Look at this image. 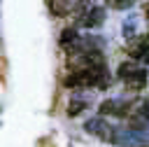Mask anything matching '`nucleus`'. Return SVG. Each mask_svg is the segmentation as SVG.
<instances>
[{
    "mask_svg": "<svg viewBox=\"0 0 149 147\" xmlns=\"http://www.w3.org/2000/svg\"><path fill=\"white\" fill-rule=\"evenodd\" d=\"M116 75H119V79L126 84L128 91H142L144 84H147V68H144L142 63H137V61H126V63H121L119 70H116Z\"/></svg>",
    "mask_w": 149,
    "mask_h": 147,
    "instance_id": "f257e3e1",
    "label": "nucleus"
},
{
    "mask_svg": "<svg viewBox=\"0 0 149 147\" xmlns=\"http://www.w3.org/2000/svg\"><path fill=\"white\" fill-rule=\"evenodd\" d=\"M128 128L130 131H144L147 124H149V103L147 100H135L130 103V110H128Z\"/></svg>",
    "mask_w": 149,
    "mask_h": 147,
    "instance_id": "f03ea898",
    "label": "nucleus"
},
{
    "mask_svg": "<svg viewBox=\"0 0 149 147\" xmlns=\"http://www.w3.org/2000/svg\"><path fill=\"white\" fill-rule=\"evenodd\" d=\"M86 0H49V9L54 16L58 19H65V16H79L84 9H86Z\"/></svg>",
    "mask_w": 149,
    "mask_h": 147,
    "instance_id": "7ed1b4c3",
    "label": "nucleus"
},
{
    "mask_svg": "<svg viewBox=\"0 0 149 147\" xmlns=\"http://www.w3.org/2000/svg\"><path fill=\"white\" fill-rule=\"evenodd\" d=\"M84 128H86V133H91V135H95V138H100V140H107V142H114V140H116V131H114V126H112L105 117H93V119H88V121L84 124Z\"/></svg>",
    "mask_w": 149,
    "mask_h": 147,
    "instance_id": "20e7f679",
    "label": "nucleus"
},
{
    "mask_svg": "<svg viewBox=\"0 0 149 147\" xmlns=\"http://www.w3.org/2000/svg\"><path fill=\"white\" fill-rule=\"evenodd\" d=\"M126 51L137 63H149V35H135L126 42Z\"/></svg>",
    "mask_w": 149,
    "mask_h": 147,
    "instance_id": "39448f33",
    "label": "nucleus"
},
{
    "mask_svg": "<svg viewBox=\"0 0 149 147\" xmlns=\"http://www.w3.org/2000/svg\"><path fill=\"white\" fill-rule=\"evenodd\" d=\"M105 21V9L98 5H86V9L77 16V26L81 28H98Z\"/></svg>",
    "mask_w": 149,
    "mask_h": 147,
    "instance_id": "423d86ee",
    "label": "nucleus"
},
{
    "mask_svg": "<svg viewBox=\"0 0 149 147\" xmlns=\"http://www.w3.org/2000/svg\"><path fill=\"white\" fill-rule=\"evenodd\" d=\"M128 110H130V103H126V100L112 98V100L100 103V117H121V119H126Z\"/></svg>",
    "mask_w": 149,
    "mask_h": 147,
    "instance_id": "0eeeda50",
    "label": "nucleus"
},
{
    "mask_svg": "<svg viewBox=\"0 0 149 147\" xmlns=\"http://www.w3.org/2000/svg\"><path fill=\"white\" fill-rule=\"evenodd\" d=\"M84 107H86V103L77 98V100H72V103L68 105V114H70V117H77V114H79V112H81Z\"/></svg>",
    "mask_w": 149,
    "mask_h": 147,
    "instance_id": "6e6552de",
    "label": "nucleus"
},
{
    "mask_svg": "<svg viewBox=\"0 0 149 147\" xmlns=\"http://www.w3.org/2000/svg\"><path fill=\"white\" fill-rule=\"evenodd\" d=\"M112 9H128V7H133V2L135 0H105Z\"/></svg>",
    "mask_w": 149,
    "mask_h": 147,
    "instance_id": "1a4fd4ad",
    "label": "nucleus"
},
{
    "mask_svg": "<svg viewBox=\"0 0 149 147\" xmlns=\"http://www.w3.org/2000/svg\"><path fill=\"white\" fill-rule=\"evenodd\" d=\"M144 19H147V23H149V2H144Z\"/></svg>",
    "mask_w": 149,
    "mask_h": 147,
    "instance_id": "9d476101",
    "label": "nucleus"
},
{
    "mask_svg": "<svg viewBox=\"0 0 149 147\" xmlns=\"http://www.w3.org/2000/svg\"><path fill=\"white\" fill-rule=\"evenodd\" d=\"M144 147H149V145H144Z\"/></svg>",
    "mask_w": 149,
    "mask_h": 147,
    "instance_id": "9b49d317",
    "label": "nucleus"
}]
</instances>
